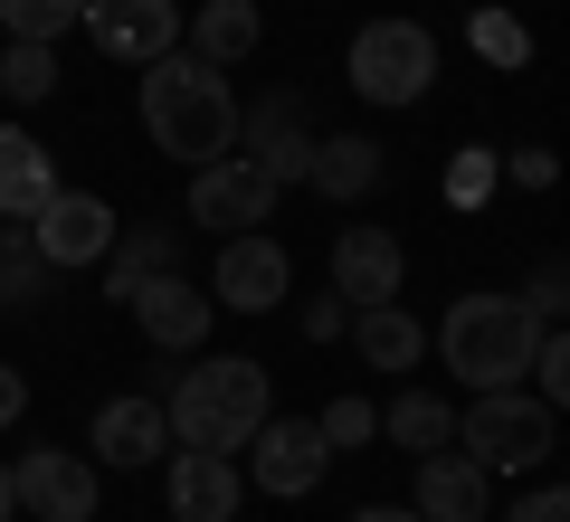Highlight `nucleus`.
<instances>
[{"label": "nucleus", "instance_id": "nucleus-10", "mask_svg": "<svg viewBox=\"0 0 570 522\" xmlns=\"http://www.w3.org/2000/svg\"><path fill=\"white\" fill-rule=\"evenodd\" d=\"M266 219H276V181L247 152H219L190 171V228H228L238 238V228H266Z\"/></svg>", "mask_w": 570, "mask_h": 522}, {"label": "nucleus", "instance_id": "nucleus-23", "mask_svg": "<svg viewBox=\"0 0 570 522\" xmlns=\"http://www.w3.org/2000/svg\"><path fill=\"white\" fill-rule=\"evenodd\" d=\"M381 437L409 446V456H438V446H456V408L438 400V390H400V400L381 408Z\"/></svg>", "mask_w": 570, "mask_h": 522}, {"label": "nucleus", "instance_id": "nucleus-35", "mask_svg": "<svg viewBox=\"0 0 570 522\" xmlns=\"http://www.w3.org/2000/svg\"><path fill=\"white\" fill-rule=\"evenodd\" d=\"M352 522H419V513H409V503H362Z\"/></svg>", "mask_w": 570, "mask_h": 522}, {"label": "nucleus", "instance_id": "nucleus-15", "mask_svg": "<svg viewBox=\"0 0 570 522\" xmlns=\"http://www.w3.org/2000/svg\"><path fill=\"white\" fill-rule=\"evenodd\" d=\"M86 456L115 465V475H134V465H163V456H171V418H163V400H105L96 427H86Z\"/></svg>", "mask_w": 570, "mask_h": 522}, {"label": "nucleus", "instance_id": "nucleus-1", "mask_svg": "<svg viewBox=\"0 0 570 522\" xmlns=\"http://www.w3.org/2000/svg\"><path fill=\"white\" fill-rule=\"evenodd\" d=\"M142 134L153 152H171L181 171L238 152V96H228V67H200L190 48H163L142 67Z\"/></svg>", "mask_w": 570, "mask_h": 522}, {"label": "nucleus", "instance_id": "nucleus-32", "mask_svg": "<svg viewBox=\"0 0 570 522\" xmlns=\"http://www.w3.org/2000/svg\"><path fill=\"white\" fill-rule=\"evenodd\" d=\"M494 171H513L523 190H551V181H561V161H551L542 142H523V152H494Z\"/></svg>", "mask_w": 570, "mask_h": 522}, {"label": "nucleus", "instance_id": "nucleus-7", "mask_svg": "<svg viewBox=\"0 0 570 522\" xmlns=\"http://www.w3.org/2000/svg\"><path fill=\"white\" fill-rule=\"evenodd\" d=\"M285 295H295L285 238H266V228L219 238V257H209V304H219V314H285Z\"/></svg>", "mask_w": 570, "mask_h": 522}, {"label": "nucleus", "instance_id": "nucleus-28", "mask_svg": "<svg viewBox=\"0 0 570 522\" xmlns=\"http://www.w3.org/2000/svg\"><path fill=\"white\" fill-rule=\"evenodd\" d=\"M475 58L523 67V58H532V29H523V20H504V10H475Z\"/></svg>", "mask_w": 570, "mask_h": 522}, {"label": "nucleus", "instance_id": "nucleus-8", "mask_svg": "<svg viewBox=\"0 0 570 522\" xmlns=\"http://www.w3.org/2000/svg\"><path fill=\"white\" fill-rule=\"evenodd\" d=\"M10 494H20V522H96L105 475L96 456H67V446H29L10 465Z\"/></svg>", "mask_w": 570, "mask_h": 522}, {"label": "nucleus", "instance_id": "nucleus-29", "mask_svg": "<svg viewBox=\"0 0 570 522\" xmlns=\"http://www.w3.org/2000/svg\"><path fill=\"white\" fill-rule=\"evenodd\" d=\"M285 304H295V333H305V342H343V323H352V304L333 295V285H324V295H285Z\"/></svg>", "mask_w": 570, "mask_h": 522}, {"label": "nucleus", "instance_id": "nucleus-30", "mask_svg": "<svg viewBox=\"0 0 570 522\" xmlns=\"http://www.w3.org/2000/svg\"><path fill=\"white\" fill-rule=\"evenodd\" d=\"M561 295H570L561 257H542V266H532V285H523V314H532V323H561Z\"/></svg>", "mask_w": 570, "mask_h": 522}, {"label": "nucleus", "instance_id": "nucleus-14", "mask_svg": "<svg viewBox=\"0 0 570 522\" xmlns=\"http://www.w3.org/2000/svg\"><path fill=\"white\" fill-rule=\"evenodd\" d=\"M238 152L257 161L266 181H305V152H314V134H305V96H266V105H238Z\"/></svg>", "mask_w": 570, "mask_h": 522}, {"label": "nucleus", "instance_id": "nucleus-22", "mask_svg": "<svg viewBox=\"0 0 570 522\" xmlns=\"http://www.w3.org/2000/svg\"><path fill=\"white\" fill-rule=\"evenodd\" d=\"M58 190V161L29 124H0V219H29V209Z\"/></svg>", "mask_w": 570, "mask_h": 522}, {"label": "nucleus", "instance_id": "nucleus-6", "mask_svg": "<svg viewBox=\"0 0 570 522\" xmlns=\"http://www.w3.org/2000/svg\"><path fill=\"white\" fill-rule=\"evenodd\" d=\"M238 456H247L238 475L257 484V494H276V503H305L314 484L333 475V446H324V427H314V418H276V408L257 418V437H247Z\"/></svg>", "mask_w": 570, "mask_h": 522}, {"label": "nucleus", "instance_id": "nucleus-11", "mask_svg": "<svg viewBox=\"0 0 570 522\" xmlns=\"http://www.w3.org/2000/svg\"><path fill=\"white\" fill-rule=\"evenodd\" d=\"M86 39L124 67H153L163 48H181V0H86Z\"/></svg>", "mask_w": 570, "mask_h": 522}, {"label": "nucleus", "instance_id": "nucleus-19", "mask_svg": "<svg viewBox=\"0 0 570 522\" xmlns=\"http://www.w3.org/2000/svg\"><path fill=\"white\" fill-rule=\"evenodd\" d=\"M181 48L200 67H247L266 48V10L257 0H200V10L181 20Z\"/></svg>", "mask_w": 570, "mask_h": 522}, {"label": "nucleus", "instance_id": "nucleus-31", "mask_svg": "<svg viewBox=\"0 0 570 522\" xmlns=\"http://www.w3.org/2000/svg\"><path fill=\"white\" fill-rule=\"evenodd\" d=\"M485 190H494V152H456V171H448V200H456V209H475Z\"/></svg>", "mask_w": 570, "mask_h": 522}, {"label": "nucleus", "instance_id": "nucleus-33", "mask_svg": "<svg viewBox=\"0 0 570 522\" xmlns=\"http://www.w3.org/2000/svg\"><path fill=\"white\" fill-rule=\"evenodd\" d=\"M504 522H570V494H561V484H532V494H513Z\"/></svg>", "mask_w": 570, "mask_h": 522}, {"label": "nucleus", "instance_id": "nucleus-2", "mask_svg": "<svg viewBox=\"0 0 570 522\" xmlns=\"http://www.w3.org/2000/svg\"><path fill=\"white\" fill-rule=\"evenodd\" d=\"M153 400L171 418V446H209V456H238L257 437V418L276 408L266 400V362H247V352H209L190 371H163Z\"/></svg>", "mask_w": 570, "mask_h": 522}, {"label": "nucleus", "instance_id": "nucleus-26", "mask_svg": "<svg viewBox=\"0 0 570 522\" xmlns=\"http://www.w3.org/2000/svg\"><path fill=\"white\" fill-rule=\"evenodd\" d=\"M77 20H86V0H0V39H39V48H58Z\"/></svg>", "mask_w": 570, "mask_h": 522}, {"label": "nucleus", "instance_id": "nucleus-4", "mask_svg": "<svg viewBox=\"0 0 570 522\" xmlns=\"http://www.w3.org/2000/svg\"><path fill=\"white\" fill-rule=\"evenodd\" d=\"M456 446L485 475H542L551 446H561V408L523 400V390H475V408L456 418Z\"/></svg>", "mask_w": 570, "mask_h": 522}, {"label": "nucleus", "instance_id": "nucleus-17", "mask_svg": "<svg viewBox=\"0 0 570 522\" xmlns=\"http://www.w3.org/2000/svg\"><path fill=\"white\" fill-rule=\"evenodd\" d=\"M343 342H352V352H362L371 371H381V381H409V371L428 362V323L409 314L400 295H390V304H352V323H343Z\"/></svg>", "mask_w": 570, "mask_h": 522}, {"label": "nucleus", "instance_id": "nucleus-20", "mask_svg": "<svg viewBox=\"0 0 570 522\" xmlns=\"http://www.w3.org/2000/svg\"><path fill=\"white\" fill-rule=\"evenodd\" d=\"M381 171H390V161H381V142H371V134H314V152H305V181L324 190V200H343V209L371 200Z\"/></svg>", "mask_w": 570, "mask_h": 522}, {"label": "nucleus", "instance_id": "nucleus-21", "mask_svg": "<svg viewBox=\"0 0 570 522\" xmlns=\"http://www.w3.org/2000/svg\"><path fill=\"white\" fill-rule=\"evenodd\" d=\"M171 266H181V228H153V219H142V228H115V247L96 257L105 304H124L142 276H171Z\"/></svg>", "mask_w": 570, "mask_h": 522}, {"label": "nucleus", "instance_id": "nucleus-12", "mask_svg": "<svg viewBox=\"0 0 570 522\" xmlns=\"http://www.w3.org/2000/svg\"><path fill=\"white\" fill-rule=\"evenodd\" d=\"M124 304H134V323H142V342H153V352H200V342H209V314H219V304H209V285H190L181 266H171V276H142Z\"/></svg>", "mask_w": 570, "mask_h": 522}, {"label": "nucleus", "instance_id": "nucleus-24", "mask_svg": "<svg viewBox=\"0 0 570 522\" xmlns=\"http://www.w3.org/2000/svg\"><path fill=\"white\" fill-rule=\"evenodd\" d=\"M0 96H10V105H48V96H58V48L0 39Z\"/></svg>", "mask_w": 570, "mask_h": 522}, {"label": "nucleus", "instance_id": "nucleus-5", "mask_svg": "<svg viewBox=\"0 0 570 522\" xmlns=\"http://www.w3.org/2000/svg\"><path fill=\"white\" fill-rule=\"evenodd\" d=\"M352 96L362 105H419L428 86H438V39H428L419 20H362V39H352Z\"/></svg>", "mask_w": 570, "mask_h": 522}, {"label": "nucleus", "instance_id": "nucleus-13", "mask_svg": "<svg viewBox=\"0 0 570 522\" xmlns=\"http://www.w3.org/2000/svg\"><path fill=\"white\" fill-rule=\"evenodd\" d=\"M238 494H247L238 456H209V446H171V456H163L171 522H228V513H238Z\"/></svg>", "mask_w": 570, "mask_h": 522}, {"label": "nucleus", "instance_id": "nucleus-25", "mask_svg": "<svg viewBox=\"0 0 570 522\" xmlns=\"http://www.w3.org/2000/svg\"><path fill=\"white\" fill-rule=\"evenodd\" d=\"M48 285H58V266H48L39 247H29V238H0V314H29Z\"/></svg>", "mask_w": 570, "mask_h": 522}, {"label": "nucleus", "instance_id": "nucleus-36", "mask_svg": "<svg viewBox=\"0 0 570 522\" xmlns=\"http://www.w3.org/2000/svg\"><path fill=\"white\" fill-rule=\"evenodd\" d=\"M0 522H20V494H10V465H0Z\"/></svg>", "mask_w": 570, "mask_h": 522}, {"label": "nucleus", "instance_id": "nucleus-18", "mask_svg": "<svg viewBox=\"0 0 570 522\" xmlns=\"http://www.w3.org/2000/svg\"><path fill=\"white\" fill-rule=\"evenodd\" d=\"M400 276H409V257H400L390 228H343V238H333V295L343 304H390Z\"/></svg>", "mask_w": 570, "mask_h": 522}, {"label": "nucleus", "instance_id": "nucleus-9", "mask_svg": "<svg viewBox=\"0 0 570 522\" xmlns=\"http://www.w3.org/2000/svg\"><path fill=\"white\" fill-rule=\"evenodd\" d=\"M115 200H96V190H48L39 209H29V247H39L58 276H86V266L115 247Z\"/></svg>", "mask_w": 570, "mask_h": 522}, {"label": "nucleus", "instance_id": "nucleus-16", "mask_svg": "<svg viewBox=\"0 0 570 522\" xmlns=\"http://www.w3.org/2000/svg\"><path fill=\"white\" fill-rule=\"evenodd\" d=\"M409 513H419V522H485L494 513V475L466 456V446H438V456H419V494H409Z\"/></svg>", "mask_w": 570, "mask_h": 522}, {"label": "nucleus", "instance_id": "nucleus-34", "mask_svg": "<svg viewBox=\"0 0 570 522\" xmlns=\"http://www.w3.org/2000/svg\"><path fill=\"white\" fill-rule=\"evenodd\" d=\"M20 418H29V381L0 362V427H20Z\"/></svg>", "mask_w": 570, "mask_h": 522}, {"label": "nucleus", "instance_id": "nucleus-27", "mask_svg": "<svg viewBox=\"0 0 570 522\" xmlns=\"http://www.w3.org/2000/svg\"><path fill=\"white\" fill-rule=\"evenodd\" d=\"M314 427H324V446H333V456H352V446H371V437H381V408H371L362 390H343V400H333Z\"/></svg>", "mask_w": 570, "mask_h": 522}, {"label": "nucleus", "instance_id": "nucleus-3", "mask_svg": "<svg viewBox=\"0 0 570 522\" xmlns=\"http://www.w3.org/2000/svg\"><path fill=\"white\" fill-rule=\"evenodd\" d=\"M532 333L542 323L523 314V295H456L448 323H438V362L466 390H513L523 362H532Z\"/></svg>", "mask_w": 570, "mask_h": 522}]
</instances>
